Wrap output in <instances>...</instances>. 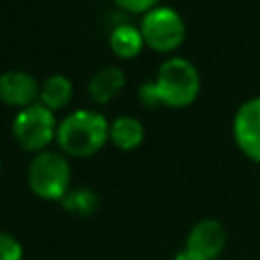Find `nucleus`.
Returning a JSON list of instances; mask_svg holds the SVG:
<instances>
[{
    "instance_id": "f257e3e1",
    "label": "nucleus",
    "mask_w": 260,
    "mask_h": 260,
    "mask_svg": "<svg viewBox=\"0 0 260 260\" xmlns=\"http://www.w3.org/2000/svg\"><path fill=\"white\" fill-rule=\"evenodd\" d=\"M201 91L199 69L185 57L165 59L154 79L144 81L138 89V100L144 108H189Z\"/></svg>"
},
{
    "instance_id": "f03ea898",
    "label": "nucleus",
    "mask_w": 260,
    "mask_h": 260,
    "mask_svg": "<svg viewBox=\"0 0 260 260\" xmlns=\"http://www.w3.org/2000/svg\"><path fill=\"white\" fill-rule=\"evenodd\" d=\"M55 142L69 158L93 156L110 142V122L98 110H73L59 120Z\"/></svg>"
},
{
    "instance_id": "7ed1b4c3",
    "label": "nucleus",
    "mask_w": 260,
    "mask_h": 260,
    "mask_svg": "<svg viewBox=\"0 0 260 260\" xmlns=\"http://www.w3.org/2000/svg\"><path fill=\"white\" fill-rule=\"evenodd\" d=\"M28 189L45 201H61L71 189V162L61 150H43L32 154L26 167Z\"/></svg>"
},
{
    "instance_id": "20e7f679",
    "label": "nucleus",
    "mask_w": 260,
    "mask_h": 260,
    "mask_svg": "<svg viewBox=\"0 0 260 260\" xmlns=\"http://www.w3.org/2000/svg\"><path fill=\"white\" fill-rule=\"evenodd\" d=\"M138 28L144 39V47L160 55L175 53L187 37V24L181 12L162 4L144 12Z\"/></svg>"
},
{
    "instance_id": "39448f33",
    "label": "nucleus",
    "mask_w": 260,
    "mask_h": 260,
    "mask_svg": "<svg viewBox=\"0 0 260 260\" xmlns=\"http://www.w3.org/2000/svg\"><path fill=\"white\" fill-rule=\"evenodd\" d=\"M57 126L59 122L55 118V112H51L49 108L37 102L16 112L10 132L20 150L37 154V152L47 150L49 144L55 142Z\"/></svg>"
},
{
    "instance_id": "423d86ee",
    "label": "nucleus",
    "mask_w": 260,
    "mask_h": 260,
    "mask_svg": "<svg viewBox=\"0 0 260 260\" xmlns=\"http://www.w3.org/2000/svg\"><path fill=\"white\" fill-rule=\"evenodd\" d=\"M228 234L223 223L213 217H203L191 225L183 250L195 260H219L225 250Z\"/></svg>"
},
{
    "instance_id": "0eeeda50",
    "label": "nucleus",
    "mask_w": 260,
    "mask_h": 260,
    "mask_svg": "<svg viewBox=\"0 0 260 260\" xmlns=\"http://www.w3.org/2000/svg\"><path fill=\"white\" fill-rule=\"evenodd\" d=\"M232 136L240 152L260 165V95L246 100L234 114Z\"/></svg>"
},
{
    "instance_id": "6e6552de",
    "label": "nucleus",
    "mask_w": 260,
    "mask_h": 260,
    "mask_svg": "<svg viewBox=\"0 0 260 260\" xmlns=\"http://www.w3.org/2000/svg\"><path fill=\"white\" fill-rule=\"evenodd\" d=\"M41 81L24 69H8L0 73V102L16 112L39 102Z\"/></svg>"
},
{
    "instance_id": "1a4fd4ad",
    "label": "nucleus",
    "mask_w": 260,
    "mask_h": 260,
    "mask_svg": "<svg viewBox=\"0 0 260 260\" xmlns=\"http://www.w3.org/2000/svg\"><path fill=\"white\" fill-rule=\"evenodd\" d=\"M126 85V75L118 65L100 67L87 81V95L93 104L106 106L110 104Z\"/></svg>"
},
{
    "instance_id": "9d476101",
    "label": "nucleus",
    "mask_w": 260,
    "mask_h": 260,
    "mask_svg": "<svg viewBox=\"0 0 260 260\" xmlns=\"http://www.w3.org/2000/svg\"><path fill=\"white\" fill-rule=\"evenodd\" d=\"M73 100V81L65 73H51L41 81L39 104L51 112L65 110Z\"/></svg>"
},
{
    "instance_id": "9b49d317",
    "label": "nucleus",
    "mask_w": 260,
    "mask_h": 260,
    "mask_svg": "<svg viewBox=\"0 0 260 260\" xmlns=\"http://www.w3.org/2000/svg\"><path fill=\"white\" fill-rule=\"evenodd\" d=\"M108 45L110 51L122 59V61H130L134 57H138L144 49V39L140 35V28L134 24H116L108 37Z\"/></svg>"
},
{
    "instance_id": "f8f14e48",
    "label": "nucleus",
    "mask_w": 260,
    "mask_h": 260,
    "mask_svg": "<svg viewBox=\"0 0 260 260\" xmlns=\"http://www.w3.org/2000/svg\"><path fill=\"white\" fill-rule=\"evenodd\" d=\"M144 140V126L138 118L124 114L118 116L110 122V142L118 148V150H134L142 144Z\"/></svg>"
},
{
    "instance_id": "ddd939ff",
    "label": "nucleus",
    "mask_w": 260,
    "mask_h": 260,
    "mask_svg": "<svg viewBox=\"0 0 260 260\" xmlns=\"http://www.w3.org/2000/svg\"><path fill=\"white\" fill-rule=\"evenodd\" d=\"M61 207L75 217H89L98 211L100 207V197L93 189L89 187H71L65 197L59 201Z\"/></svg>"
},
{
    "instance_id": "4468645a",
    "label": "nucleus",
    "mask_w": 260,
    "mask_h": 260,
    "mask_svg": "<svg viewBox=\"0 0 260 260\" xmlns=\"http://www.w3.org/2000/svg\"><path fill=\"white\" fill-rule=\"evenodd\" d=\"M22 256L24 248L20 240L10 232L0 230V260H22Z\"/></svg>"
},
{
    "instance_id": "2eb2a0df",
    "label": "nucleus",
    "mask_w": 260,
    "mask_h": 260,
    "mask_svg": "<svg viewBox=\"0 0 260 260\" xmlns=\"http://www.w3.org/2000/svg\"><path fill=\"white\" fill-rule=\"evenodd\" d=\"M120 10L130 14H144L160 4V0H112Z\"/></svg>"
},
{
    "instance_id": "dca6fc26",
    "label": "nucleus",
    "mask_w": 260,
    "mask_h": 260,
    "mask_svg": "<svg viewBox=\"0 0 260 260\" xmlns=\"http://www.w3.org/2000/svg\"><path fill=\"white\" fill-rule=\"evenodd\" d=\"M0 171H2V158H0Z\"/></svg>"
}]
</instances>
